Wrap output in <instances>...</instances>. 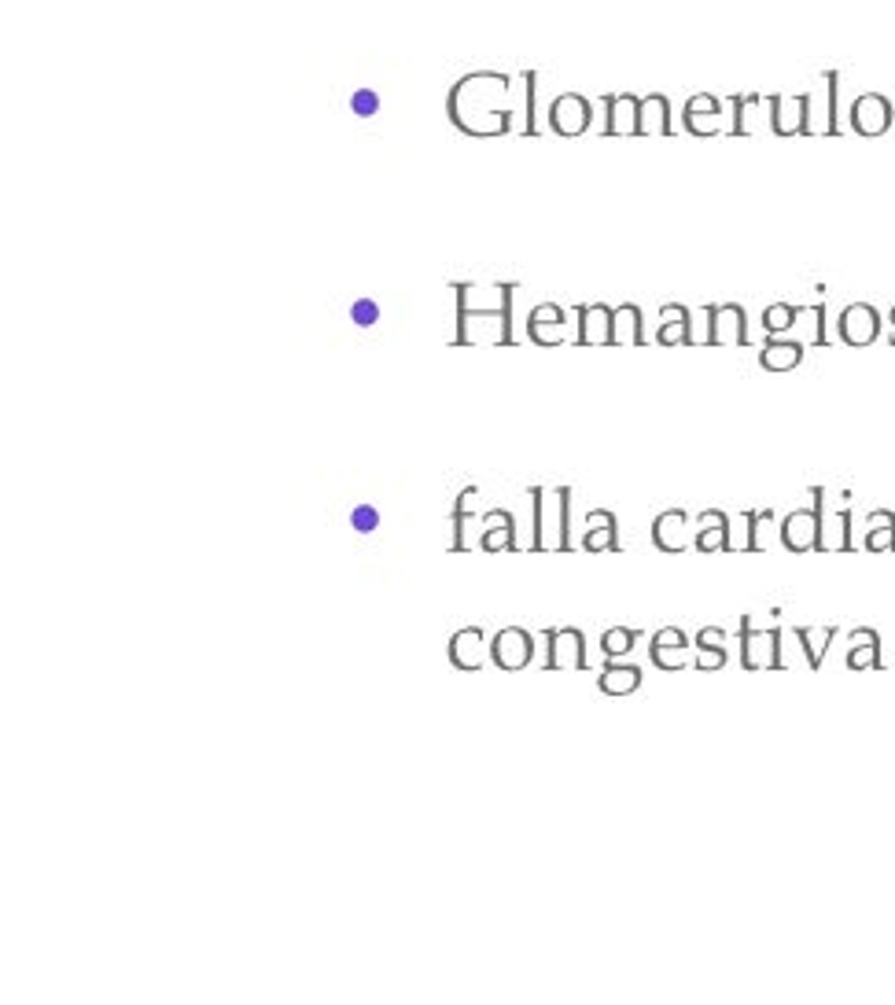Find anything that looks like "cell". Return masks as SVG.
<instances>
[{"label": "cell", "instance_id": "6da1fadb", "mask_svg": "<svg viewBox=\"0 0 895 1005\" xmlns=\"http://www.w3.org/2000/svg\"><path fill=\"white\" fill-rule=\"evenodd\" d=\"M509 74H468L450 89V122L468 137H501L513 129L516 108L501 103L509 97Z\"/></svg>", "mask_w": 895, "mask_h": 1005}, {"label": "cell", "instance_id": "7a4b0ae2", "mask_svg": "<svg viewBox=\"0 0 895 1005\" xmlns=\"http://www.w3.org/2000/svg\"><path fill=\"white\" fill-rule=\"evenodd\" d=\"M847 118H852V129L858 137H881L892 129L895 111H892V100L885 92H863V97H855Z\"/></svg>", "mask_w": 895, "mask_h": 1005}, {"label": "cell", "instance_id": "3957f363", "mask_svg": "<svg viewBox=\"0 0 895 1005\" xmlns=\"http://www.w3.org/2000/svg\"><path fill=\"white\" fill-rule=\"evenodd\" d=\"M770 103V118H774V133L777 137H793V133H811L807 111H811V97L799 92V97H767Z\"/></svg>", "mask_w": 895, "mask_h": 1005}, {"label": "cell", "instance_id": "277c9868", "mask_svg": "<svg viewBox=\"0 0 895 1005\" xmlns=\"http://www.w3.org/2000/svg\"><path fill=\"white\" fill-rule=\"evenodd\" d=\"M549 126L557 129L560 137H579L590 129V103L586 97H575V92H564V97L553 100L549 108Z\"/></svg>", "mask_w": 895, "mask_h": 1005}, {"label": "cell", "instance_id": "5b68a950", "mask_svg": "<svg viewBox=\"0 0 895 1005\" xmlns=\"http://www.w3.org/2000/svg\"><path fill=\"white\" fill-rule=\"evenodd\" d=\"M531 637H527V630H516V626H509V630H501L498 637H494L490 645V656L494 664H498L501 670H520L527 667V659H531Z\"/></svg>", "mask_w": 895, "mask_h": 1005}, {"label": "cell", "instance_id": "8992f818", "mask_svg": "<svg viewBox=\"0 0 895 1005\" xmlns=\"http://www.w3.org/2000/svg\"><path fill=\"white\" fill-rule=\"evenodd\" d=\"M605 108H608V122H605V133H608V137H623V133H634V137H638V111H642V100L634 97V92H608V97H605Z\"/></svg>", "mask_w": 895, "mask_h": 1005}, {"label": "cell", "instance_id": "52a82bcc", "mask_svg": "<svg viewBox=\"0 0 895 1005\" xmlns=\"http://www.w3.org/2000/svg\"><path fill=\"white\" fill-rule=\"evenodd\" d=\"M881 332V317L874 306H847L841 314V336L852 342V347H866Z\"/></svg>", "mask_w": 895, "mask_h": 1005}, {"label": "cell", "instance_id": "ba28073f", "mask_svg": "<svg viewBox=\"0 0 895 1005\" xmlns=\"http://www.w3.org/2000/svg\"><path fill=\"white\" fill-rule=\"evenodd\" d=\"M560 325H564V310L557 302L535 306L531 317H527V332H531V339L541 342V347H557V342H564V336L557 332Z\"/></svg>", "mask_w": 895, "mask_h": 1005}, {"label": "cell", "instance_id": "9c48e42d", "mask_svg": "<svg viewBox=\"0 0 895 1005\" xmlns=\"http://www.w3.org/2000/svg\"><path fill=\"white\" fill-rule=\"evenodd\" d=\"M670 137V108L664 92H653V97H642V111H638V137Z\"/></svg>", "mask_w": 895, "mask_h": 1005}, {"label": "cell", "instance_id": "30bf717a", "mask_svg": "<svg viewBox=\"0 0 895 1005\" xmlns=\"http://www.w3.org/2000/svg\"><path fill=\"white\" fill-rule=\"evenodd\" d=\"M483 630L479 626H468V630H457L450 641V659L457 670H479L483 667Z\"/></svg>", "mask_w": 895, "mask_h": 1005}, {"label": "cell", "instance_id": "8fae6325", "mask_svg": "<svg viewBox=\"0 0 895 1005\" xmlns=\"http://www.w3.org/2000/svg\"><path fill=\"white\" fill-rule=\"evenodd\" d=\"M611 310H605V306H579V339L583 347H590V342H611Z\"/></svg>", "mask_w": 895, "mask_h": 1005}, {"label": "cell", "instance_id": "7c38bea8", "mask_svg": "<svg viewBox=\"0 0 895 1005\" xmlns=\"http://www.w3.org/2000/svg\"><path fill=\"white\" fill-rule=\"evenodd\" d=\"M586 524H590V535H586V549L590 553H600V549H619L616 541V516L611 513H590L586 516Z\"/></svg>", "mask_w": 895, "mask_h": 1005}, {"label": "cell", "instance_id": "4fadbf2b", "mask_svg": "<svg viewBox=\"0 0 895 1005\" xmlns=\"http://www.w3.org/2000/svg\"><path fill=\"white\" fill-rule=\"evenodd\" d=\"M659 317H664V328H659V342H664V347H670V342H693V336H689V314L682 310V306H664V310H659Z\"/></svg>", "mask_w": 895, "mask_h": 1005}, {"label": "cell", "instance_id": "5bb4252c", "mask_svg": "<svg viewBox=\"0 0 895 1005\" xmlns=\"http://www.w3.org/2000/svg\"><path fill=\"white\" fill-rule=\"evenodd\" d=\"M487 519H494L498 524V530H490V535H483V549L487 553H498V549H516V519L509 513H490Z\"/></svg>", "mask_w": 895, "mask_h": 1005}, {"label": "cell", "instance_id": "9a60e30c", "mask_svg": "<svg viewBox=\"0 0 895 1005\" xmlns=\"http://www.w3.org/2000/svg\"><path fill=\"white\" fill-rule=\"evenodd\" d=\"M799 358H804V347H799V342H767L759 354V361L767 365V369H793V365H799Z\"/></svg>", "mask_w": 895, "mask_h": 1005}, {"label": "cell", "instance_id": "2e32d148", "mask_svg": "<svg viewBox=\"0 0 895 1005\" xmlns=\"http://www.w3.org/2000/svg\"><path fill=\"white\" fill-rule=\"evenodd\" d=\"M597 685H600V693H630L642 685V670L638 667H605Z\"/></svg>", "mask_w": 895, "mask_h": 1005}, {"label": "cell", "instance_id": "e0dca14e", "mask_svg": "<svg viewBox=\"0 0 895 1005\" xmlns=\"http://www.w3.org/2000/svg\"><path fill=\"white\" fill-rule=\"evenodd\" d=\"M634 637H638V634L627 630V626H611V630L600 634V653L611 656V659H616V656H627L630 648H634Z\"/></svg>", "mask_w": 895, "mask_h": 1005}, {"label": "cell", "instance_id": "ac0fdd59", "mask_svg": "<svg viewBox=\"0 0 895 1005\" xmlns=\"http://www.w3.org/2000/svg\"><path fill=\"white\" fill-rule=\"evenodd\" d=\"M476 498V487H468L461 498H457L454 505V553H465V513H468V501Z\"/></svg>", "mask_w": 895, "mask_h": 1005}, {"label": "cell", "instance_id": "d6986e66", "mask_svg": "<svg viewBox=\"0 0 895 1005\" xmlns=\"http://www.w3.org/2000/svg\"><path fill=\"white\" fill-rule=\"evenodd\" d=\"M796 306H770L767 314H763V328H767V332L774 336V332H785V328H793V321H796Z\"/></svg>", "mask_w": 895, "mask_h": 1005}, {"label": "cell", "instance_id": "ffe728a7", "mask_svg": "<svg viewBox=\"0 0 895 1005\" xmlns=\"http://www.w3.org/2000/svg\"><path fill=\"white\" fill-rule=\"evenodd\" d=\"M535 81H538V74H531V70H527V74H524V86H527V89H524V118H527V122H524V133H527V137H535V133H538V122H535V92H538V89H535Z\"/></svg>", "mask_w": 895, "mask_h": 1005}, {"label": "cell", "instance_id": "44dd1931", "mask_svg": "<svg viewBox=\"0 0 895 1005\" xmlns=\"http://www.w3.org/2000/svg\"><path fill=\"white\" fill-rule=\"evenodd\" d=\"M686 129L697 137H715L723 129V115H686Z\"/></svg>", "mask_w": 895, "mask_h": 1005}, {"label": "cell", "instance_id": "7402d4cb", "mask_svg": "<svg viewBox=\"0 0 895 1005\" xmlns=\"http://www.w3.org/2000/svg\"><path fill=\"white\" fill-rule=\"evenodd\" d=\"M350 527H355L358 535H372V530L380 527V513H376L372 505H358L355 513H350Z\"/></svg>", "mask_w": 895, "mask_h": 1005}, {"label": "cell", "instance_id": "603a6c76", "mask_svg": "<svg viewBox=\"0 0 895 1005\" xmlns=\"http://www.w3.org/2000/svg\"><path fill=\"white\" fill-rule=\"evenodd\" d=\"M350 111H355L358 118H372L376 111H380V97H376V89H358L355 97H350Z\"/></svg>", "mask_w": 895, "mask_h": 1005}, {"label": "cell", "instance_id": "cb8c5ba5", "mask_svg": "<svg viewBox=\"0 0 895 1005\" xmlns=\"http://www.w3.org/2000/svg\"><path fill=\"white\" fill-rule=\"evenodd\" d=\"M350 321H355L358 328H372L376 321H380V306H376L372 299H358L355 306H350Z\"/></svg>", "mask_w": 895, "mask_h": 1005}, {"label": "cell", "instance_id": "d4e9b609", "mask_svg": "<svg viewBox=\"0 0 895 1005\" xmlns=\"http://www.w3.org/2000/svg\"><path fill=\"white\" fill-rule=\"evenodd\" d=\"M686 115H723V103L712 92H697V97L686 100Z\"/></svg>", "mask_w": 895, "mask_h": 1005}, {"label": "cell", "instance_id": "484cf974", "mask_svg": "<svg viewBox=\"0 0 895 1005\" xmlns=\"http://www.w3.org/2000/svg\"><path fill=\"white\" fill-rule=\"evenodd\" d=\"M560 549H571V519H568V508H571V490L560 487Z\"/></svg>", "mask_w": 895, "mask_h": 1005}, {"label": "cell", "instance_id": "4316f807", "mask_svg": "<svg viewBox=\"0 0 895 1005\" xmlns=\"http://www.w3.org/2000/svg\"><path fill=\"white\" fill-rule=\"evenodd\" d=\"M697 546H700V549H715V546H723V549H726V516H718L715 530H708V535H700V538H697Z\"/></svg>", "mask_w": 895, "mask_h": 1005}, {"label": "cell", "instance_id": "83f0119b", "mask_svg": "<svg viewBox=\"0 0 895 1005\" xmlns=\"http://www.w3.org/2000/svg\"><path fill=\"white\" fill-rule=\"evenodd\" d=\"M531 498H535V541H531V549L541 553L546 549V541H541V490L538 487H531Z\"/></svg>", "mask_w": 895, "mask_h": 1005}]
</instances>
